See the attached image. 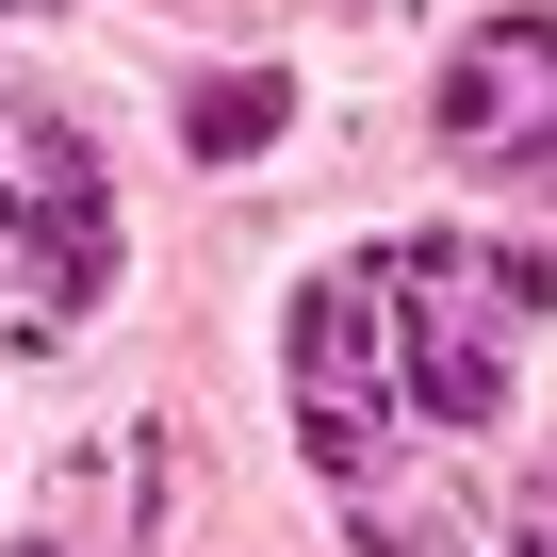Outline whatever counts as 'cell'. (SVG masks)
Instances as JSON below:
<instances>
[{
	"label": "cell",
	"instance_id": "6da1fadb",
	"mask_svg": "<svg viewBox=\"0 0 557 557\" xmlns=\"http://www.w3.org/2000/svg\"><path fill=\"white\" fill-rule=\"evenodd\" d=\"M361 296H377V361H394V410L410 426H492L508 410V296H492V262L459 230H410L394 262H361Z\"/></svg>",
	"mask_w": 557,
	"mask_h": 557
},
{
	"label": "cell",
	"instance_id": "7a4b0ae2",
	"mask_svg": "<svg viewBox=\"0 0 557 557\" xmlns=\"http://www.w3.org/2000/svg\"><path fill=\"white\" fill-rule=\"evenodd\" d=\"M296 443H312L329 492H377L394 443H410L394 361H377V296H361V278H312V296H296Z\"/></svg>",
	"mask_w": 557,
	"mask_h": 557
},
{
	"label": "cell",
	"instance_id": "3957f363",
	"mask_svg": "<svg viewBox=\"0 0 557 557\" xmlns=\"http://www.w3.org/2000/svg\"><path fill=\"white\" fill-rule=\"evenodd\" d=\"M443 148H459L475 181H524V164L557 148V17H541V0L459 34V66H443Z\"/></svg>",
	"mask_w": 557,
	"mask_h": 557
},
{
	"label": "cell",
	"instance_id": "277c9868",
	"mask_svg": "<svg viewBox=\"0 0 557 557\" xmlns=\"http://www.w3.org/2000/svg\"><path fill=\"white\" fill-rule=\"evenodd\" d=\"M278 132H296V83H278V66L181 83V148H197V164H246V148H278Z\"/></svg>",
	"mask_w": 557,
	"mask_h": 557
},
{
	"label": "cell",
	"instance_id": "5b68a950",
	"mask_svg": "<svg viewBox=\"0 0 557 557\" xmlns=\"http://www.w3.org/2000/svg\"><path fill=\"white\" fill-rule=\"evenodd\" d=\"M524 181H541V197H557V148H541V164H524Z\"/></svg>",
	"mask_w": 557,
	"mask_h": 557
},
{
	"label": "cell",
	"instance_id": "8992f818",
	"mask_svg": "<svg viewBox=\"0 0 557 557\" xmlns=\"http://www.w3.org/2000/svg\"><path fill=\"white\" fill-rule=\"evenodd\" d=\"M17 17H66V0H17Z\"/></svg>",
	"mask_w": 557,
	"mask_h": 557
}]
</instances>
